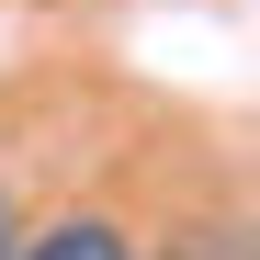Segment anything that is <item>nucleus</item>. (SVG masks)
Segmentation results:
<instances>
[{"label": "nucleus", "instance_id": "obj_1", "mask_svg": "<svg viewBox=\"0 0 260 260\" xmlns=\"http://www.w3.org/2000/svg\"><path fill=\"white\" fill-rule=\"evenodd\" d=\"M23 260H136V238H124L113 215H57V226L34 238Z\"/></svg>", "mask_w": 260, "mask_h": 260}, {"label": "nucleus", "instance_id": "obj_2", "mask_svg": "<svg viewBox=\"0 0 260 260\" xmlns=\"http://www.w3.org/2000/svg\"><path fill=\"white\" fill-rule=\"evenodd\" d=\"M0 260H23V238H12V192H0Z\"/></svg>", "mask_w": 260, "mask_h": 260}]
</instances>
